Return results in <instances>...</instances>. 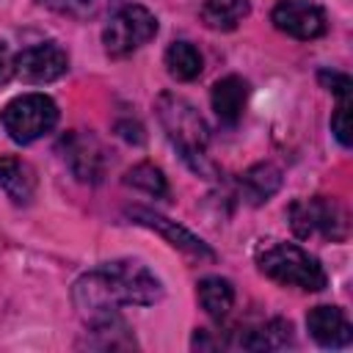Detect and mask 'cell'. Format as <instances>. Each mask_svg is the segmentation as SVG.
Wrapping results in <instances>:
<instances>
[{"label": "cell", "instance_id": "obj_5", "mask_svg": "<svg viewBox=\"0 0 353 353\" xmlns=\"http://www.w3.org/2000/svg\"><path fill=\"white\" fill-rule=\"evenodd\" d=\"M157 33V19L143 6H119L105 25L102 44L110 58H124L143 47Z\"/></svg>", "mask_w": 353, "mask_h": 353}, {"label": "cell", "instance_id": "obj_20", "mask_svg": "<svg viewBox=\"0 0 353 353\" xmlns=\"http://www.w3.org/2000/svg\"><path fill=\"white\" fill-rule=\"evenodd\" d=\"M63 14L80 17V19H91V17H102L113 8H119L121 0H52Z\"/></svg>", "mask_w": 353, "mask_h": 353}, {"label": "cell", "instance_id": "obj_17", "mask_svg": "<svg viewBox=\"0 0 353 353\" xmlns=\"http://www.w3.org/2000/svg\"><path fill=\"white\" fill-rule=\"evenodd\" d=\"M292 342V325L287 320H268L265 325L240 336V347L245 350H279Z\"/></svg>", "mask_w": 353, "mask_h": 353}, {"label": "cell", "instance_id": "obj_8", "mask_svg": "<svg viewBox=\"0 0 353 353\" xmlns=\"http://www.w3.org/2000/svg\"><path fill=\"white\" fill-rule=\"evenodd\" d=\"M69 69V55L55 41H41L25 47L14 58V74L25 83H52Z\"/></svg>", "mask_w": 353, "mask_h": 353}, {"label": "cell", "instance_id": "obj_9", "mask_svg": "<svg viewBox=\"0 0 353 353\" xmlns=\"http://www.w3.org/2000/svg\"><path fill=\"white\" fill-rule=\"evenodd\" d=\"M270 19L281 33H287L292 39L309 41V39H317L325 33V14L320 6H314L309 0H281L273 8Z\"/></svg>", "mask_w": 353, "mask_h": 353}, {"label": "cell", "instance_id": "obj_7", "mask_svg": "<svg viewBox=\"0 0 353 353\" xmlns=\"http://www.w3.org/2000/svg\"><path fill=\"white\" fill-rule=\"evenodd\" d=\"M63 163L80 182H99L108 171V154L105 146L85 130H72L61 138Z\"/></svg>", "mask_w": 353, "mask_h": 353}, {"label": "cell", "instance_id": "obj_12", "mask_svg": "<svg viewBox=\"0 0 353 353\" xmlns=\"http://www.w3.org/2000/svg\"><path fill=\"white\" fill-rule=\"evenodd\" d=\"M248 102V83L237 74H229L212 85V110L223 124H237Z\"/></svg>", "mask_w": 353, "mask_h": 353}, {"label": "cell", "instance_id": "obj_16", "mask_svg": "<svg viewBox=\"0 0 353 353\" xmlns=\"http://www.w3.org/2000/svg\"><path fill=\"white\" fill-rule=\"evenodd\" d=\"M248 0H207L201 6V22L210 30H234L248 17Z\"/></svg>", "mask_w": 353, "mask_h": 353}, {"label": "cell", "instance_id": "obj_19", "mask_svg": "<svg viewBox=\"0 0 353 353\" xmlns=\"http://www.w3.org/2000/svg\"><path fill=\"white\" fill-rule=\"evenodd\" d=\"M124 182L138 188V190H143V193H149V196H154V199H165L168 196V185H165L163 171L149 165V163H138L135 168H130Z\"/></svg>", "mask_w": 353, "mask_h": 353}, {"label": "cell", "instance_id": "obj_2", "mask_svg": "<svg viewBox=\"0 0 353 353\" xmlns=\"http://www.w3.org/2000/svg\"><path fill=\"white\" fill-rule=\"evenodd\" d=\"M157 119H160L163 130L168 132L171 143L179 149V154L190 163V168L199 174H210V163H207L210 135H207V124L199 116V110L176 94H160Z\"/></svg>", "mask_w": 353, "mask_h": 353}, {"label": "cell", "instance_id": "obj_6", "mask_svg": "<svg viewBox=\"0 0 353 353\" xmlns=\"http://www.w3.org/2000/svg\"><path fill=\"white\" fill-rule=\"evenodd\" d=\"M290 223L292 232L303 240L309 237H325V240H345L347 237V212L342 210L339 201L314 196V199H301L290 207Z\"/></svg>", "mask_w": 353, "mask_h": 353}, {"label": "cell", "instance_id": "obj_1", "mask_svg": "<svg viewBox=\"0 0 353 353\" xmlns=\"http://www.w3.org/2000/svg\"><path fill=\"white\" fill-rule=\"evenodd\" d=\"M163 298L160 279L138 259H113L83 273L72 287L77 314L94 325L116 317L121 306H149Z\"/></svg>", "mask_w": 353, "mask_h": 353}, {"label": "cell", "instance_id": "obj_10", "mask_svg": "<svg viewBox=\"0 0 353 353\" xmlns=\"http://www.w3.org/2000/svg\"><path fill=\"white\" fill-rule=\"evenodd\" d=\"M127 215H130L135 223L160 232L174 248H179V251H185V254H190V256H196V259H215L212 248H210L201 237H196L193 232H188L185 226H179L176 221H168V218H163V215H157V212H152V210H146V207H132V210H127Z\"/></svg>", "mask_w": 353, "mask_h": 353}, {"label": "cell", "instance_id": "obj_18", "mask_svg": "<svg viewBox=\"0 0 353 353\" xmlns=\"http://www.w3.org/2000/svg\"><path fill=\"white\" fill-rule=\"evenodd\" d=\"M165 66L176 80H196L201 74V55L190 41H174L165 50Z\"/></svg>", "mask_w": 353, "mask_h": 353}, {"label": "cell", "instance_id": "obj_3", "mask_svg": "<svg viewBox=\"0 0 353 353\" xmlns=\"http://www.w3.org/2000/svg\"><path fill=\"white\" fill-rule=\"evenodd\" d=\"M256 265L265 276H270L273 281L284 284V287H298L306 292H317L328 284V276L323 270V265L303 251L301 245L292 243H270L256 254Z\"/></svg>", "mask_w": 353, "mask_h": 353}, {"label": "cell", "instance_id": "obj_23", "mask_svg": "<svg viewBox=\"0 0 353 353\" xmlns=\"http://www.w3.org/2000/svg\"><path fill=\"white\" fill-rule=\"evenodd\" d=\"M14 74V58H11V52H8V47L0 41V85L8 80Z\"/></svg>", "mask_w": 353, "mask_h": 353}, {"label": "cell", "instance_id": "obj_15", "mask_svg": "<svg viewBox=\"0 0 353 353\" xmlns=\"http://www.w3.org/2000/svg\"><path fill=\"white\" fill-rule=\"evenodd\" d=\"M196 295H199L201 309H204L210 317H215V320L226 317L229 309H232V303H234V287H232V281H226V279H221V276H207V279H201L199 287H196Z\"/></svg>", "mask_w": 353, "mask_h": 353}, {"label": "cell", "instance_id": "obj_11", "mask_svg": "<svg viewBox=\"0 0 353 353\" xmlns=\"http://www.w3.org/2000/svg\"><path fill=\"white\" fill-rule=\"evenodd\" d=\"M306 328L323 347H347L353 342V325L339 306H314L306 314Z\"/></svg>", "mask_w": 353, "mask_h": 353}, {"label": "cell", "instance_id": "obj_4", "mask_svg": "<svg viewBox=\"0 0 353 353\" xmlns=\"http://www.w3.org/2000/svg\"><path fill=\"white\" fill-rule=\"evenodd\" d=\"M58 121V105L44 94H22L3 108V127L17 143H33Z\"/></svg>", "mask_w": 353, "mask_h": 353}, {"label": "cell", "instance_id": "obj_14", "mask_svg": "<svg viewBox=\"0 0 353 353\" xmlns=\"http://www.w3.org/2000/svg\"><path fill=\"white\" fill-rule=\"evenodd\" d=\"M279 185H281V171L273 163H256L240 176V190L248 204L268 201L279 190Z\"/></svg>", "mask_w": 353, "mask_h": 353}, {"label": "cell", "instance_id": "obj_13", "mask_svg": "<svg viewBox=\"0 0 353 353\" xmlns=\"http://www.w3.org/2000/svg\"><path fill=\"white\" fill-rule=\"evenodd\" d=\"M0 188L14 204H30L36 196V174L19 157H0Z\"/></svg>", "mask_w": 353, "mask_h": 353}, {"label": "cell", "instance_id": "obj_22", "mask_svg": "<svg viewBox=\"0 0 353 353\" xmlns=\"http://www.w3.org/2000/svg\"><path fill=\"white\" fill-rule=\"evenodd\" d=\"M320 83L328 88V91H334L339 99H350V77L347 74H339V72H320Z\"/></svg>", "mask_w": 353, "mask_h": 353}, {"label": "cell", "instance_id": "obj_21", "mask_svg": "<svg viewBox=\"0 0 353 353\" xmlns=\"http://www.w3.org/2000/svg\"><path fill=\"white\" fill-rule=\"evenodd\" d=\"M331 132L342 146H350V99H339L334 116H331Z\"/></svg>", "mask_w": 353, "mask_h": 353}]
</instances>
